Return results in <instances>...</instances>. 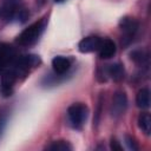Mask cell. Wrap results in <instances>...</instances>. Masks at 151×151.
Returning a JSON list of instances; mask_svg holds the SVG:
<instances>
[{
    "mask_svg": "<svg viewBox=\"0 0 151 151\" xmlns=\"http://www.w3.org/2000/svg\"><path fill=\"white\" fill-rule=\"evenodd\" d=\"M136 104L140 109H147L150 106V91L146 87H143L138 91L136 97Z\"/></svg>",
    "mask_w": 151,
    "mask_h": 151,
    "instance_id": "cell-12",
    "label": "cell"
},
{
    "mask_svg": "<svg viewBox=\"0 0 151 151\" xmlns=\"http://www.w3.org/2000/svg\"><path fill=\"white\" fill-rule=\"evenodd\" d=\"M131 59L137 64H143L146 60V54L142 50H134L131 52Z\"/></svg>",
    "mask_w": 151,
    "mask_h": 151,
    "instance_id": "cell-16",
    "label": "cell"
},
{
    "mask_svg": "<svg viewBox=\"0 0 151 151\" xmlns=\"http://www.w3.org/2000/svg\"><path fill=\"white\" fill-rule=\"evenodd\" d=\"M17 80V73L14 71H7L1 79V92L4 96H11L13 85Z\"/></svg>",
    "mask_w": 151,
    "mask_h": 151,
    "instance_id": "cell-7",
    "label": "cell"
},
{
    "mask_svg": "<svg viewBox=\"0 0 151 151\" xmlns=\"http://www.w3.org/2000/svg\"><path fill=\"white\" fill-rule=\"evenodd\" d=\"M54 1H58V2H60V1H64V0H54Z\"/></svg>",
    "mask_w": 151,
    "mask_h": 151,
    "instance_id": "cell-19",
    "label": "cell"
},
{
    "mask_svg": "<svg viewBox=\"0 0 151 151\" xmlns=\"http://www.w3.org/2000/svg\"><path fill=\"white\" fill-rule=\"evenodd\" d=\"M107 73H109V76H110L114 81L122 80V79L124 78V74H125L124 67H123V65H120V64H112V65H110L109 68H107Z\"/></svg>",
    "mask_w": 151,
    "mask_h": 151,
    "instance_id": "cell-13",
    "label": "cell"
},
{
    "mask_svg": "<svg viewBox=\"0 0 151 151\" xmlns=\"http://www.w3.org/2000/svg\"><path fill=\"white\" fill-rule=\"evenodd\" d=\"M46 149L52 150V151H70V150H72V146L68 142L57 140V142H52L50 145H47Z\"/></svg>",
    "mask_w": 151,
    "mask_h": 151,
    "instance_id": "cell-15",
    "label": "cell"
},
{
    "mask_svg": "<svg viewBox=\"0 0 151 151\" xmlns=\"http://www.w3.org/2000/svg\"><path fill=\"white\" fill-rule=\"evenodd\" d=\"M116 44L111 39H104L100 42V46L98 48L99 57L103 59H110L116 54Z\"/></svg>",
    "mask_w": 151,
    "mask_h": 151,
    "instance_id": "cell-8",
    "label": "cell"
},
{
    "mask_svg": "<svg viewBox=\"0 0 151 151\" xmlns=\"http://www.w3.org/2000/svg\"><path fill=\"white\" fill-rule=\"evenodd\" d=\"M0 15L6 19L19 18L21 21L27 19V12L21 8L19 0H6L0 7Z\"/></svg>",
    "mask_w": 151,
    "mask_h": 151,
    "instance_id": "cell-2",
    "label": "cell"
},
{
    "mask_svg": "<svg viewBox=\"0 0 151 151\" xmlns=\"http://www.w3.org/2000/svg\"><path fill=\"white\" fill-rule=\"evenodd\" d=\"M125 143H126V145H127V147H129L130 150H132V151L138 150V145H137V143L134 142V139H133L132 137L125 136Z\"/></svg>",
    "mask_w": 151,
    "mask_h": 151,
    "instance_id": "cell-17",
    "label": "cell"
},
{
    "mask_svg": "<svg viewBox=\"0 0 151 151\" xmlns=\"http://www.w3.org/2000/svg\"><path fill=\"white\" fill-rule=\"evenodd\" d=\"M87 107L84 104H73L67 110V116L70 119V123L73 127L79 129L87 118Z\"/></svg>",
    "mask_w": 151,
    "mask_h": 151,
    "instance_id": "cell-3",
    "label": "cell"
},
{
    "mask_svg": "<svg viewBox=\"0 0 151 151\" xmlns=\"http://www.w3.org/2000/svg\"><path fill=\"white\" fill-rule=\"evenodd\" d=\"M70 66H71L70 60L63 55H57L52 59V67H53L54 72L58 74L65 73L70 68Z\"/></svg>",
    "mask_w": 151,
    "mask_h": 151,
    "instance_id": "cell-10",
    "label": "cell"
},
{
    "mask_svg": "<svg viewBox=\"0 0 151 151\" xmlns=\"http://www.w3.org/2000/svg\"><path fill=\"white\" fill-rule=\"evenodd\" d=\"M138 126L145 134H150V132H151V117L147 112H143L139 114Z\"/></svg>",
    "mask_w": 151,
    "mask_h": 151,
    "instance_id": "cell-14",
    "label": "cell"
},
{
    "mask_svg": "<svg viewBox=\"0 0 151 151\" xmlns=\"http://www.w3.org/2000/svg\"><path fill=\"white\" fill-rule=\"evenodd\" d=\"M14 57V50L11 46L2 45L0 47V70H2L7 64L12 61Z\"/></svg>",
    "mask_w": 151,
    "mask_h": 151,
    "instance_id": "cell-11",
    "label": "cell"
},
{
    "mask_svg": "<svg viewBox=\"0 0 151 151\" xmlns=\"http://www.w3.org/2000/svg\"><path fill=\"white\" fill-rule=\"evenodd\" d=\"M119 27H120V29H122V32H123V34H124V38H123L122 42H124V45H126V44H129V42L133 39V37L136 35L139 25H138V22H137L133 18L125 17V18H123V19L120 20Z\"/></svg>",
    "mask_w": 151,
    "mask_h": 151,
    "instance_id": "cell-4",
    "label": "cell"
},
{
    "mask_svg": "<svg viewBox=\"0 0 151 151\" xmlns=\"http://www.w3.org/2000/svg\"><path fill=\"white\" fill-rule=\"evenodd\" d=\"M100 42H101V39L99 37L90 35V37H86L83 40H80V42L78 45V50L81 53H91V52L98 51Z\"/></svg>",
    "mask_w": 151,
    "mask_h": 151,
    "instance_id": "cell-6",
    "label": "cell"
},
{
    "mask_svg": "<svg viewBox=\"0 0 151 151\" xmlns=\"http://www.w3.org/2000/svg\"><path fill=\"white\" fill-rule=\"evenodd\" d=\"M40 63V58L34 54H27L17 60V66L20 70H28L29 67H34Z\"/></svg>",
    "mask_w": 151,
    "mask_h": 151,
    "instance_id": "cell-9",
    "label": "cell"
},
{
    "mask_svg": "<svg viewBox=\"0 0 151 151\" xmlns=\"http://www.w3.org/2000/svg\"><path fill=\"white\" fill-rule=\"evenodd\" d=\"M127 106V98L126 94L122 91H118L114 93L113 98H112V105H111V113L113 117H119L122 116Z\"/></svg>",
    "mask_w": 151,
    "mask_h": 151,
    "instance_id": "cell-5",
    "label": "cell"
},
{
    "mask_svg": "<svg viewBox=\"0 0 151 151\" xmlns=\"http://www.w3.org/2000/svg\"><path fill=\"white\" fill-rule=\"evenodd\" d=\"M110 147H111L113 151H122V150H123L122 145L119 144V142H118L116 138H112V139H111V143H110Z\"/></svg>",
    "mask_w": 151,
    "mask_h": 151,
    "instance_id": "cell-18",
    "label": "cell"
},
{
    "mask_svg": "<svg viewBox=\"0 0 151 151\" xmlns=\"http://www.w3.org/2000/svg\"><path fill=\"white\" fill-rule=\"evenodd\" d=\"M44 28H45V20H39V21L32 24L31 26H28L20 33V35L17 39V42L22 46L33 45L39 39Z\"/></svg>",
    "mask_w": 151,
    "mask_h": 151,
    "instance_id": "cell-1",
    "label": "cell"
}]
</instances>
